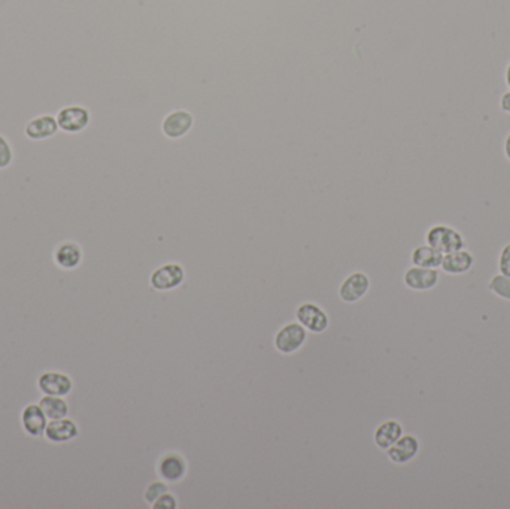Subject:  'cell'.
<instances>
[{
    "mask_svg": "<svg viewBox=\"0 0 510 509\" xmlns=\"http://www.w3.org/2000/svg\"><path fill=\"white\" fill-rule=\"evenodd\" d=\"M57 118L52 115H39L26 126V136L31 140H43L57 133Z\"/></svg>",
    "mask_w": 510,
    "mask_h": 509,
    "instance_id": "14",
    "label": "cell"
},
{
    "mask_svg": "<svg viewBox=\"0 0 510 509\" xmlns=\"http://www.w3.org/2000/svg\"><path fill=\"white\" fill-rule=\"evenodd\" d=\"M186 278V270L178 263H166L151 275V287L157 291H169L179 287Z\"/></svg>",
    "mask_w": 510,
    "mask_h": 509,
    "instance_id": "3",
    "label": "cell"
},
{
    "mask_svg": "<svg viewBox=\"0 0 510 509\" xmlns=\"http://www.w3.org/2000/svg\"><path fill=\"white\" fill-rule=\"evenodd\" d=\"M403 435V426L396 420H387L375 430V443L381 450H388Z\"/></svg>",
    "mask_w": 510,
    "mask_h": 509,
    "instance_id": "16",
    "label": "cell"
},
{
    "mask_svg": "<svg viewBox=\"0 0 510 509\" xmlns=\"http://www.w3.org/2000/svg\"><path fill=\"white\" fill-rule=\"evenodd\" d=\"M506 84L510 90V63L507 64V69H506Z\"/></svg>",
    "mask_w": 510,
    "mask_h": 509,
    "instance_id": "27",
    "label": "cell"
},
{
    "mask_svg": "<svg viewBox=\"0 0 510 509\" xmlns=\"http://www.w3.org/2000/svg\"><path fill=\"white\" fill-rule=\"evenodd\" d=\"M419 441L414 435H401L397 442L387 450V456L396 464H405L417 457Z\"/></svg>",
    "mask_w": 510,
    "mask_h": 509,
    "instance_id": "9",
    "label": "cell"
},
{
    "mask_svg": "<svg viewBox=\"0 0 510 509\" xmlns=\"http://www.w3.org/2000/svg\"><path fill=\"white\" fill-rule=\"evenodd\" d=\"M38 387L43 394L48 396H60L64 397L68 396L72 388H73V383L72 378L63 372H56V371H50L42 374L38 380Z\"/></svg>",
    "mask_w": 510,
    "mask_h": 509,
    "instance_id": "5",
    "label": "cell"
},
{
    "mask_svg": "<svg viewBox=\"0 0 510 509\" xmlns=\"http://www.w3.org/2000/svg\"><path fill=\"white\" fill-rule=\"evenodd\" d=\"M13 148H10L8 140L0 135V169H6L13 163Z\"/></svg>",
    "mask_w": 510,
    "mask_h": 509,
    "instance_id": "22",
    "label": "cell"
},
{
    "mask_svg": "<svg viewBox=\"0 0 510 509\" xmlns=\"http://www.w3.org/2000/svg\"><path fill=\"white\" fill-rule=\"evenodd\" d=\"M80 429L73 420L64 417L59 420H50L43 435L52 443H64L73 441L78 436Z\"/></svg>",
    "mask_w": 510,
    "mask_h": 509,
    "instance_id": "10",
    "label": "cell"
},
{
    "mask_svg": "<svg viewBox=\"0 0 510 509\" xmlns=\"http://www.w3.org/2000/svg\"><path fill=\"white\" fill-rule=\"evenodd\" d=\"M498 269H500V274L510 276V242L503 246L500 251V257H498Z\"/></svg>",
    "mask_w": 510,
    "mask_h": 509,
    "instance_id": "24",
    "label": "cell"
},
{
    "mask_svg": "<svg viewBox=\"0 0 510 509\" xmlns=\"http://www.w3.org/2000/svg\"><path fill=\"white\" fill-rule=\"evenodd\" d=\"M442 260L443 254L437 250H434V248L430 246L428 244L419 245L412 251V263H414V266L437 269L442 265Z\"/></svg>",
    "mask_w": 510,
    "mask_h": 509,
    "instance_id": "18",
    "label": "cell"
},
{
    "mask_svg": "<svg viewBox=\"0 0 510 509\" xmlns=\"http://www.w3.org/2000/svg\"><path fill=\"white\" fill-rule=\"evenodd\" d=\"M169 490V487L165 484V482H160V481H156V482H151L147 490H145V501L149 502V503H154L158 497L166 493Z\"/></svg>",
    "mask_w": 510,
    "mask_h": 509,
    "instance_id": "21",
    "label": "cell"
},
{
    "mask_svg": "<svg viewBox=\"0 0 510 509\" xmlns=\"http://www.w3.org/2000/svg\"><path fill=\"white\" fill-rule=\"evenodd\" d=\"M306 338V329L300 323H288L276 333L275 346L282 354H291L301 348Z\"/></svg>",
    "mask_w": 510,
    "mask_h": 509,
    "instance_id": "2",
    "label": "cell"
},
{
    "mask_svg": "<svg viewBox=\"0 0 510 509\" xmlns=\"http://www.w3.org/2000/svg\"><path fill=\"white\" fill-rule=\"evenodd\" d=\"M500 108H502V111H503V112L510 114V90H509V91H506V93L502 96V99H500Z\"/></svg>",
    "mask_w": 510,
    "mask_h": 509,
    "instance_id": "25",
    "label": "cell"
},
{
    "mask_svg": "<svg viewBox=\"0 0 510 509\" xmlns=\"http://www.w3.org/2000/svg\"><path fill=\"white\" fill-rule=\"evenodd\" d=\"M488 290L497 297L510 302V276L503 274L494 275L488 283Z\"/></svg>",
    "mask_w": 510,
    "mask_h": 509,
    "instance_id": "20",
    "label": "cell"
},
{
    "mask_svg": "<svg viewBox=\"0 0 510 509\" xmlns=\"http://www.w3.org/2000/svg\"><path fill=\"white\" fill-rule=\"evenodd\" d=\"M54 260L61 269H75L78 267L82 262V250L78 244L75 242H63L57 246L56 253H54Z\"/></svg>",
    "mask_w": 510,
    "mask_h": 509,
    "instance_id": "17",
    "label": "cell"
},
{
    "mask_svg": "<svg viewBox=\"0 0 510 509\" xmlns=\"http://www.w3.org/2000/svg\"><path fill=\"white\" fill-rule=\"evenodd\" d=\"M473 265H474L473 254L463 248V250L443 254L440 267L443 272H447L449 275H463L465 272H469Z\"/></svg>",
    "mask_w": 510,
    "mask_h": 509,
    "instance_id": "12",
    "label": "cell"
},
{
    "mask_svg": "<svg viewBox=\"0 0 510 509\" xmlns=\"http://www.w3.org/2000/svg\"><path fill=\"white\" fill-rule=\"evenodd\" d=\"M297 320L303 327L313 333H322L329 327V316L315 303H303L299 307Z\"/></svg>",
    "mask_w": 510,
    "mask_h": 509,
    "instance_id": "6",
    "label": "cell"
},
{
    "mask_svg": "<svg viewBox=\"0 0 510 509\" xmlns=\"http://www.w3.org/2000/svg\"><path fill=\"white\" fill-rule=\"evenodd\" d=\"M193 123H194V117L191 112L178 110V111H173L169 115H166L165 120H163L161 130L169 139H181L182 136H186L190 132Z\"/></svg>",
    "mask_w": 510,
    "mask_h": 509,
    "instance_id": "7",
    "label": "cell"
},
{
    "mask_svg": "<svg viewBox=\"0 0 510 509\" xmlns=\"http://www.w3.org/2000/svg\"><path fill=\"white\" fill-rule=\"evenodd\" d=\"M426 241L434 250L440 251L442 254L458 251L465 246L464 236L447 224H436L430 227L426 235Z\"/></svg>",
    "mask_w": 510,
    "mask_h": 509,
    "instance_id": "1",
    "label": "cell"
},
{
    "mask_svg": "<svg viewBox=\"0 0 510 509\" xmlns=\"http://www.w3.org/2000/svg\"><path fill=\"white\" fill-rule=\"evenodd\" d=\"M187 472V463L179 454H165L158 463V473L163 480L177 482L183 478Z\"/></svg>",
    "mask_w": 510,
    "mask_h": 509,
    "instance_id": "15",
    "label": "cell"
},
{
    "mask_svg": "<svg viewBox=\"0 0 510 509\" xmlns=\"http://www.w3.org/2000/svg\"><path fill=\"white\" fill-rule=\"evenodd\" d=\"M21 425H23V429L30 436H40L45 433L48 418L39 404L38 405L30 404L23 409V414H21Z\"/></svg>",
    "mask_w": 510,
    "mask_h": 509,
    "instance_id": "13",
    "label": "cell"
},
{
    "mask_svg": "<svg viewBox=\"0 0 510 509\" xmlns=\"http://www.w3.org/2000/svg\"><path fill=\"white\" fill-rule=\"evenodd\" d=\"M59 128L66 133H80L90 123V111L84 106H66L57 114Z\"/></svg>",
    "mask_w": 510,
    "mask_h": 509,
    "instance_id": "4",
    "label": "cell"
},
{
    "mask_svg": "<svg viewBox=\"0 0 510 509\" xmlns=\"http://www.w3.org/2000/svg\"><path fill=\"white\" fill-rule=\"evenodd\" d=\"M39 405L43 413H45L48 420H59L68 417L69 414V405L66 400L60 396H48L45 394L40 400Z\"/></svg>",
    "mask_w": 510,
    "mask_h": 509,
    "instance_id": "19",
    "label": "cell"
},
{
    "mask_svg": "<svg viewBox=\"0 0 510 509\" xmlns=\"http://www.w3.org/2000/svg\"><path fill=\"white\" fill-rule=\"evenodd\" d=\"M178 506L177 497L172 496L169 492L163 493L158 499L153 503L154 509H175Z\"/></svg>",
    "mask_w": 510,
    "mask_h": 509,
    "instance_id": "23",
    "label": "cell"
},
{
    "mask_svg": "<svg viewBox=\"0 0 510 509\" xmlns=\"http://www.w3.org/2000/svg\"><path fill=\"white\" fill-rule=\"evenodd\" d=\"M504 154H506L507 160L510 161V132L507 133V136L504 139Z\"/></svg>",
    "mask_w": 510,
    "mask_h": 509,
    "instance_id": "26",
    "label": "cell"
},
{
    "mask_svg": "<svg viewBox=\"0 0 510 509\" xmlns=\"http://www.w3.org/2000/svg\"><path fill=\"white\" fill-rule=\"evenodd\" d=\"M370 287V279L363 272H354L348 278H346L340 288H339V296L343 302H357L360 300Z\"/></svg>",
    "mask_w": 510,
    "mask_h": 509,
    "instance_id": "11",
    "label": "cell"
},
{
    "mask_svg": "<svg viewBox=\"0 0 510 509\" xmlns=\"http://www.w3.org/2000/svg\"><path fill=\"white\" fill-rule=\"evenodd\" d=\"M403 279H405L406 287H409L410 290L427 291L437 286L439 272H437V269L414 266L406 270Z\"/></svg>",
    "mask_w": 510,
    "mask_h": 509,
    "instance_id": "8",
    "label": "cell"
}]
</instances>
